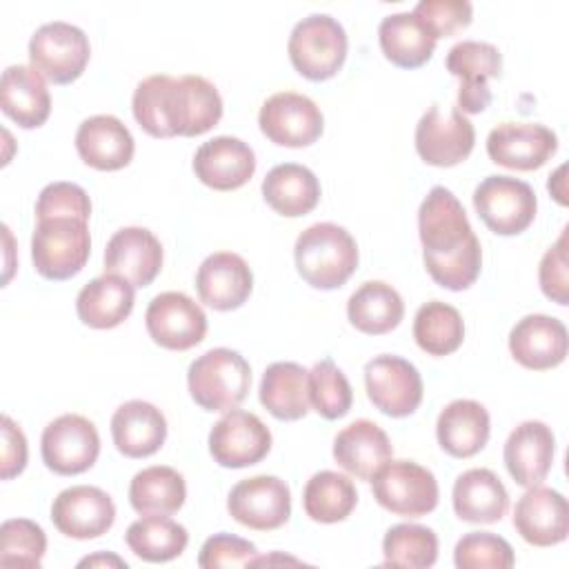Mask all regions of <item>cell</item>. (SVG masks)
<instances>
[{
	"mask_svg": "<svg viewBox=\"0 0 569 569\" xmlns=\"http://www.w3.org/2000/svg\"><path fill=\"white\" fill-rule=\"evenodd\" d=\"M47 551L42 527L29 518H11L0 527V565L2 567H40Z\"/></svg>",
	"mask_w": 569,
	"mask_h": 569,
	"instance_id": "44",
	"label": "cell"
},
{
	"mask_svg": "<svg viewBox=\"0 0 569 569\" xmlns=\"http://www.w3.org/2000/svg\"><path fill=\"white\" fill-rule=\"evenodd\" d=\"M565 164L562 167H558V171L553 173V176H549V191H551V196L560 202V204H567V191H565Z\"/></svg>",
	"mask_w": 569,
	"mask_h": 569,
	"instance_id": "51",
	"label": "cell"
},
{
	"mask_svg": "<svg viewBox=\"0 0 569 569\" xmlns=\"http://www.w3.org/2000/svg\"><path fill=\"white\" fill-rule=\"evenodd\" d=\"M453 511L465 522H498L509 507V493L491 469H469L453 482Z\"/></svg>",
	"mask_w": 569,
	"mask_h": 569,
	"instance_id": "30",
	"label": "cell"
},
{
	"mask_svg": "<svg viewBox=\"0 0 569 569\" xmlns=\"http://www.w3.org/2000/svg\"><path fill=\"white\" fill-rule=\"evenodd\" d=\"M262 407L278 420H300L309 413V371L298 362H273L258 389Z\"/></svg>",
	"mask_w": 569,
	"mask_h": 569,
	"instance_id": "33",
	"label": "cell"
},
{
	"mask_svg": "<svg viewBox=\"0 0 569 569\" xmlns=\"http://www.w3.org/2000/svg\"><path fill=\"white\" fill-rule=\"evenodd\" d=\"M80 160L98 171H118L133 158L136 142L131 131L116 116H91L76 131Z\"/></svg>",
	"mask_w": 569,
	"mask_h": 569,
	"instance_id": "25",
	"label": "cell"
},
{
	"mask_svg": "<svg viewBox=\"0 0 569 569\" xmlns=\"http://www.w3.org/2000/svg\"><path fill=\"white\" fill-rule=\"evenodd\" d=\"M411 13L438 40L469 27L473 7L467 0H420Z\"/></svg>",
	"mask_w": 569,
	"mask_h": 569,
	"instance_id": "46",
	"label": "cell"
},
{
	"mask_svg": "<svg viewBox=\"0 0 569 569\" xmlns=\"http://www.w3.org/2000/svg\"><path fill=\"white\" fill-rule=\"evenodd\" d=\"M413 338L429 356H449L465 340V322L456 307L431 300L425 302L413 318Z\"/></svg>",
	"mask_w": 569,
	"mask_h": 569,
	"instance_id": "40",
	"label": "cell"
},
{
	"mask_svg": "<svg viewBox=\"0 0 569 569\" xmlns=\"http://www.w3.org/2000/svg\"><path fill=\"white\" fill-rule=\"evenodd\" d=\"M89 56L91 47L84 31L62 20L38 27L29 40L31 67L53 84H69L78 80Z\"/></svg>",
	"mask_w": 569,
	"mask_h": 569,
	"instance_id": "7",
	"label": "cell"
},
{
	"mask_svg": "<svg viewBox=\"0 0 569 569\" xmlns=\"http://www.w3.org/2000/svg\"><path fill=\"white\" fill-rule=\"evenodd\" d=\"M393 447L389 436L371 420L360 418L338 431L333 440L336 462L351 476L360 480H371L373 473L389 462Z\"/></svg>",
	"mask_w": 569,
	"mask_h": 569,
	"instance_id": "27",
	"label": "cell"
},
{
	"mask_svg": "<svg viewBox=\"0 0 569 569\" xmlns=\"http://www.w3.org/2000/svg\"><path fill=\"white\" fill-rule=\"evenodd\" d=\"M271 449L269 427L249 411H227L209 431V453L220 467L242 469L260 462Z\"/></svg>",
	"mask_w": 569,
	"mask_h": 569,
	"instance_id": "14",
	"label": "cell"
},
{
	"mask_svg": "<svg viewBox=\"0 0 569 569\" xmlns=\"http://www.w3.org/2000/svg\"><path fill=\"white\" fill-rule=\"evenodd\" d=\"M476 142L473 124L458 109L431 104L416 124V151L433 167H453L469 158Z\"/></svg>",
	"mask_w": 569,
	"mask_h": 569,
	"instance_id": "16",
	"label": "cell"
},
{
	"mask_svg": "<svg viewBox=\"0 0 569 569\" xmlns=\"http://www.w3.org/2000/svg\"><path fill=\"white\" fill-rule=\"evenodd\" d=\"M40 451L47 469L58 476H76L98 460L100 436L84 416L64 413L44 427Z\"/></svg>",
	"mask_w": 569,
	"mask_h": 569,
	"instance_id": "9",
	"label": "cell"
},
{
	"mask_svg": "<svg viewBox=\"0 0 569 569\" xmlns=\"http://www.w3.org/2000/svg\"><path fill=\"white\" fill-rule=\"evenodd\" d=\"M402 316H405V302L400 293L382 280L362 282L347 300L349 322L358 331L369 336L389 333L400 325Z\"/></svg>",
	"mask_w": 569,
	"mask_h": 569,
	"instance_id": "35",
	"label": "cell"
},
{
	"mask_svg": "<svg viewBox=\"0 0 569 569\" xmlns=\"http://www.w3.org/2000/svg\"><path fill=\"white\" fill-rule=\"evenodd\" d=\"M453 562L458 569H509L516 558L505 538L491 531H471L456 542Z\"/></svg>",
	"mask_w": 569,
	"mask_h": 569,
	"instance_id": "45",
	"label": "cell"
},
{
	"mask_svg": "<svg viewBox=\"0 0 569 569\" xmlns=\"http://www.w3.org/2000/svg\"><path fill=\"white\" fill-rule=\"evenodd\" d=\"M187 385L191 398L204 411H231L249 393L251 367L238 351L216 347L189 365Z\"/></svg>",
	"mask_w": 569,
	"mask_h": 569,
	"instance_id": "3",
	"label": "cell"
},
{
	"mask_svg": "<svg viewBox=\"0 0 569 569\" xmlns=\"http://www.w3.org/2000/svg\"><path fill=\"white\" fill-rule=\"evenodd\" d=\"M227 509L236 522L253 531H273L291 516V491L278 476L244 478L231 489Z\"/></svg>",
	"mask_w": 569,
	"mask_h": 569,
	"instance_id": "13",
	"label": "cell"
},
{
	"mask_svg": "<svg viewBox=\"0 0 569 569\" xmlns=\"http://www.w3.org/2000/svg\"><path fill=\"white\" fill-rule=\"evenodd\" d=\"M93 567V565H113V567H127L124 560H120L118 556H111V553H96V556H89L84 560L78 562V567Z\"/></svg>",
	"mask_w": 569,
	"mask_h": 569,
	"instance_id": "52",
	"label": "cell"
},
{
	"mask_svg": "<svg viewBox=\"0 0 569 569\" xmlns=\"http://www.w3.org/2000/svg\"><path fill=\"white\" fill-rule=\"evenodd\" d=\"M287 51L293 69L300 76L313 82L329 80L345 64L347 33L336 18L313 13L293 27Z\"/></svg>",
	"mask_w": 569,
	"mask_h": 569,
	"instance_id": "5",
	"label": "cell"
},
{
	"mask_svg": "<svg viewBox=\"0 0 569 569\" xmlns=\"http://www.w3.org/2000/svg\"><path fill=\"white\" fill-rule=\"evenodd\" d=\"M187 498L182 473L173 467L153 465L138 471L129 485V502L142 516H171Z\"/></svg>",
	"mask_w": 569,
	"mask_h": 569,
	"instance_id": "37",
	"label": "cell"
},
{
	"mask_svg": "<svg viewBox=\"0 0 569 569\" xmlns=\"http://www.w3.org/2000/svg\"><path fill=\"white\" fill-rule=\"evenodd\" d=\"M51 520L60 533L76 540H91L111 529L116 505L107 491L91 485H76L56 496Z\"/></svg>",
	"mask_w": 569,
	"mask_h": 569,
	"instance_id": "17",
	"label": "cell"
},
{
	"mask_svg": "<svg viewBox=\"0 0 569 569\" xmlns=\"http://www.w3.org/2000/svg\"><path fill=\"white\" fill-rule=\"evenodd\" d=\"M567 227L562 229L560 238L556 244H551L538 267V280L542 293L558 302V305H569V276H567Z\"/></svg>",
	"mask_w": 569,
	"mask_h": 569,
	"instance_id": "49",
	"label": "cell"
},
{
	"mask_svg": "<svg viewBox=\"0 0 569 569\" xmlns=\"http://www.w3.org/2000/svg\"><path fill=\"white\" fill-rule=\"evenodd\" d=\"M491 422L487 409L476 400L449 402L436 422L438 445L453 458L476 456L489 440Z\"/></svg>",
	"mask_w": 569,
	"mask_h": 569,
	"instance_id": "31",
	"label": "cell"
},
{
	"mask_svg": "<svg viewBox=\"0 0 569 569\" xmlns=\"http://www.w3.org/2000/svg\"><path fill=\"white\" fill-rule=\"evenodd\" d=\"M382 553L387 567H431L438 558V538L422 525H393L382 538Z\"/></svg>",
	"mask_w": 569,
	"mask_h": 569,
	"instance_id": "42",
	"label": "cell"
},
{
	"mask_svg": "<svg viewBox=\"0 0 569 569\" xmlns=\"http://www.w3.org/2000/svg\"><path fill=\"white\" fill-rule=\"evenodd\" d=\"M422 260L436 284L469 289L482 267V249L465 207L447 187H433L418 209Z\"/></svg>",
	"mask_w": 569,
	"mask_h": 569,
	"instance_id": "1",
	"label": "cell"
},
{
	"mask_svg": "<svg viewBox=\"0 0 569 569\" xmlns=\"http://www.w3.org/2000/svg\"><path fill=\"white\" fill-rule=\"evenodd\" d=\"M309 398L313 409L325 420H338L349 413L353 402V391L347 376L336 367L331 358H325L311 367Z\"/></svg>",
	"mask_w": 569,
	"mask_h": 569,
	"instance_id": "43",
	"label": "cell"
},
{
	"mask_svg": "<svg viewBox=\"0 0 569 569\" xmlns=\"http://www.w3.org/2000/svg\"><path fill=\"white\" fill-rule=\"evenodd\" d=\"M556 438L551 427L540 420L520 422L505 442V465L520 487L540 485L551 471Z\"/></svg>",
	"mask_w": 569,
	"mask_h": 569,
	"instance_id": "24",
	"label": "cell"
},
{
	"mask_svg": "<svg viewBox=\"0 0 569 569\" xmlns=\"http://www.w3.org/2000/svg\"><path fill=\"white\" fill-rule=\"evenodd\" d=\"M27 467V438L22 429L2 416V480H11Z\"/></svg>",
	"mask_w": 569,
	"mask_h": 569,
	"instance_id": "50",
	"label": "cell"
},
{
	"mask_svg": "<svg viewBox=\"0 0 569 569\" xmlns=\"http://www.w3.org/2000/svg\"><path fill=\"white\" fill-rule=\"evenodd\" d=\"M556 149V133L536 122H502L487 136V153L491 162L516 171H533L542 167Z\"/></svg>",
	"mask_w": 569,
	"mask_h": 569,
	"instance_id": "18",
	"label": "cell"
},
{
	"mask_svg": "<svg viewBox=\"0 0 569 569\" xmlns=\"http://www.w3.org/2000/svg\"><path fill=\"white\" fill-rule=\"evenodd\" d=\"M176 78L156 73L138 82L131 100L136 122L153 138H173L171 124V93Z\"/></svg>",
	"mask_w": 569,
	"mask_h": 569,
	"instance_id": "41",
	"label": "cell"
},
{
	"mask_svg": "<svg viewBox=\"0 0 569 569\" xmlns=\"http://www.w3.org/2000/svg\"><path fill=\"white\" fill-rule=\"evenodd\" d=\"M447 71L460 78L458 111L480 113L491 104L489 80L502 71V53L498 47L480 40H462L447 53Z\"/></svg>",
	"mask_w": 569,
	"mask_h": 569,
	"instance_id": "12",
	"label": "cell"
},
{
	"mask_svg": "<svg viewBox=\"0 0 569 569\" xmlns=\"http://www.w3.org/2000/svg\"><path fill=\"white\" fill-rule=\"evenodd\" d=\"M258 558L256 545L231 536V533H216L204 540L198 565L202 569H218V567H249Z\"/></svg>",
	"mask_w": 569,
	"mask_h": 569,
	"instance_id": "48",
	"label": "cell"
},
{
	"mask_svg": "<svg viewBox=\"0 0 569 569\" xmlns=\"http://www.w3.org/2000/svg\"><path fill=\"white\" fill-rule=\"evenodd\" d=\"M478 218L498 236H518L536 218L538 200L525 180L511 176H487L473 191Z\"/></svg>",
	"mask_w": 569,
	"mask_h": 569,
	"instance_id": "8",
	"label": "cell"
},
{
	"mask_svg": "<svg viewBox=\"0 0 569 569\" xmlns=\"http://www.w3.org/2000/svg\"><path fill=\"white\" fill-rule=\"evenodd\" d=\"M124 542L138 558L147 562H167L184 551L189 533L169 516H144L129 525Z\"/></svg>",
	"mask_w": 569,
	"mask_h": 569,
	"instance_id": "39",
	"label": "cell"
},
{
	"mask_svg": "<svg viewBox=\"0 0 569 569\" xmlns=\"http://www.w3.org/2000/svg\"><path fill=\"white\" fill-rule=\"evenodd\" d=\"M567 327L545 313L520 318L509 333V351L525 369L547 371L567 358Z\"/></svg>",
	"mask_w": 569,
	"mask_h": 569,
	"instance_id": "21",
	"label": "cell"
},
{
	"mask_svg": "<svg viewBox=\"0 0 569 569\" xmlns=\"http://www.w3.org/2000/svg\"><path fill=\"white\" fill-rule=\"evenodd\" d=\"M0 107L22 129H36L51 113V96L44 78L27 64H11L2 71Z\"/></svg>",
	"mask_w": 569,
	"mask_h": 569,
	"instance_id": "28",
	"label": "cell"
},
{
	"mask_svg": "<svg viewBox=\"0 0 569 569\" xmlns=\"http://www.w3.org/2000/svg\"><path fill=\"white\" fill-rule=\"evenodd\" d=\"M222 118V98L202 76L176 78L171 120L176 136H202Z\"/></svg>",
	"mask_w": 569,
	"mask_h": 569,
	"instance_id": "29",
	"label": "cell"
},
{
	"mask_svg": "<svg viewBox=\"0 0 569 569\" xmlns=\"http://www.w3.org/2000/svg\"><path fill=\"white\" fill-rule=\"evenodd\" d=\"M260 131L280 147H309L325 129V118L318 104L296 91H278L264 100L258 113Z\"/></svg>",
	"mask_w": 569,
	"mask_h": 569,
	"instance_id": "11",
	"label": "cell"
},
{
	"mask_svg": "<svg viewBox=\"0 0 569 569\" xmlns=\"http://www.w3.org/2000/svg\"><path fill=\"white\" fill-rule=\"evenodd\" d=\"M378 40L385 58L402 69L422 67L436 49V38L409 11L382 18L378 27Z\"/></svg>",
	"mask_w": 569,
	"mask_h": 569,
	"instance_id": "36",
	"label": "cell"
},
{
	"mask_svg": "<svg viewBox=\"0 0 569 569\" xmlns=\"http://www.w3.org/2000/svg\"><path fill=\"white\" fill-rule=\"evenodd\" d=\"M193 171L202 184L216 191H233L251 180L256 171V153L240 138L218 136L198 147Z\"/></svg>",
	"mask_w": 569,
	"mask_h": 569,
	"instance_id": "22",
	"label": "cell"
},
{
	"mask_svg": "<svg viewBox=\"0 0 569 569\" xmlns=\"http://www.w3.org/2000/svg\"><path fill=\"white\" fill-rule=\"evenodd\" d=\"M151 340L171 351H187L202 342L207 333V316L187 293H158L144 313Z\"/></svg>",
	"mask_w": 569,
	"mask_h": 569,
	"instance_id": "15",
	"label": "cell"
},
{
	"mask_svg": "<svg viewBox=\"0 0 569 569\" xmlns=\"http://www.w3.org/2000/svg\"><path fill=\"white\" fill-rule=\"evenodd\" d=\"M162 269V244L144 227H122L104 249V273L133 287H149Z\"/></svg>",
	"mask_w": 569,
	"mask_h": 569,
	"instance_id": "20",
	"label": "cell"
},
{
	"mask_svg": "<svg viewBox=\"0 0 569 569\" xmlns=\"http://www.w3.org/2000/svg\"><path fill=\"white\" fill-rule=\"evenodd\" d=\"M91 200L80 184L73 182H51L47 184L38 200H36V218H58V216H73L89 220Z\"/></svg>",
	"mask_w": 569,
	"mask_h": 569,
	"instance_id": "47",
	"label": "cell"
},
{
	"mask_svg": "<svg viewBox=\"0 0 569 569\" xmlns=\"http://www.w3.org/2000/svg\"><path fill=\"white\" fill-rule=\"evenodd\" d=\"M111 438L122 456L147 458L164 445L167 420L156 405L129 400L111 418Z\"/></svg>",
	"mask_w": 569,
	"mask_h": 569,
	"instance_id": "26",
	"label": "cell"
},
{
	"mask_svg": "<svg viewBox=\"0 0 569 569\" xmlns=\"http://www.w3.org/2000/svg\"><path fill=\"white\" fill-rule=\"evenodd\" d=\"M200 300L216 311H231L244 305L253 289V273L242 256L216 251L202 260L196 273Z\"/></svg>",
	"mask_w": 569,
	"mask_h": 569,
	"instance_id": "23",
	"label": "cell"
},
{
	"mask_svg": "<svg viewBox=\"0 0 569 569\" xmlns=\"http://www.w3.org/2000/svg\"><path fill=\"white\" fill-rule=\"evenodd\" d=\"M91 236L87 220L58 216L38 220L31 236V260L47 280H69L89 260Z\"/></svg>",
	"mask_w": 569,
	"mask_h": 569,
	"instance_id": "4",
	"label": "cell"
},
{
	"mask_svg": "<svg viewBox=\"0 0 569 569\" xmlns=\"http://www.w3.org/2000/svg\"><path fill=\"white\" fill-rule=\"evenodd\" d=\"M373 498L396 516L420 518L438 505L436 476L413 460H389L371 478Z\"/></svg>",
	"mask_w": 569,
	"mask_h": 569,
	"instance_id": "6",
	"label": "cell"
},
{
	"mask_svg": "<svg viewBox=\"0 0 569 569\" xmlns=\"http://www.w3.org/2000/svg\"><path fill=\"white\" fill-rule=\"evenodd\" d=\"M358 502V491L353 482L338 471H318L313 473L302 491L305 513L325 525L340 522L351 516Z\"/></svg>",
	"mask_w": 569,
	"mask_h": 569,
	"instance_id": "38",
	"label": "cell"
},
{
	"mask_svg": "<svg viewBox=\"0 0 569 569\" xmlns=\"http://www.w3.org/2000/svg\"><path fill=\"white\" fill-rule=\"evenodd\" d=\"M365 387L371 405L391 418L413 413L422 402V378L418 369L391 353L376 356L365 365Z\"/></svg>",
	"mask_w": 569,
	"mask_h": 569,
	"instance_id": "10",
	"label": "cell"
},
{
	"mask_svg": "<svg viewBox=\"0 0 569 569\" xmlns=\"http://www.w3.org/2000/svg\"><path fill=\"white\" fill-rule=\"evenodd\" d=\"M264 202L280 216L300 218L316 209L320 200V182L311 169L284 162L276 164L262 180Z\"/></svg>",
	"mask_w": 569,
	"mask_h": 569,
	"instance_id": "34",
	"label": "cell"
},
{
	"mask_svg": "<svg viewBox=\"0 0 569 569\" xmlns=\"http://www.w3.org/2000/svg\"><path fill=\"white\" fill-rule=\"evenodd\" d=\"M513 527L533 547H551L569 533L567 498L551 487H527L513 509Z\"/></svg>",
	"mask_w": 569,
	"mask_h": 569,
	"instance_id": "19",
	"label": "cell"
},
{
	"mask_svg": "<svg viewBox=\"0 0 569 569\" xmlns=\"http://www.w3.org/2000/svg\"><path fill=\"white\" fill-rule=\"evenodd\" d=\"M296 269L313 289L342 287L358 267V244L353 236L333 222L307 227L293 247Z\"/></svg>",
	"mask_w": 569,
	"mask_h": 569,
	"instance_id": "2",
	"label": "cell"
},
{
	"mask_svg": "<svg viewBox=\"0 0 569 569\" xmlns=\"http://www.w3.org/2000/svg\"><path fill=\"white\" fill-rule=\"evenodd\" d=\"M133 284L118 276H100L87 282L76 298L78 318L93 329H113L124 322L133 309Z\"/></svg>",
	"mask_w": 569,
	"mask_h": 569,
	"instance_id": "32",
	"label": "cell"
}]
</instances>
